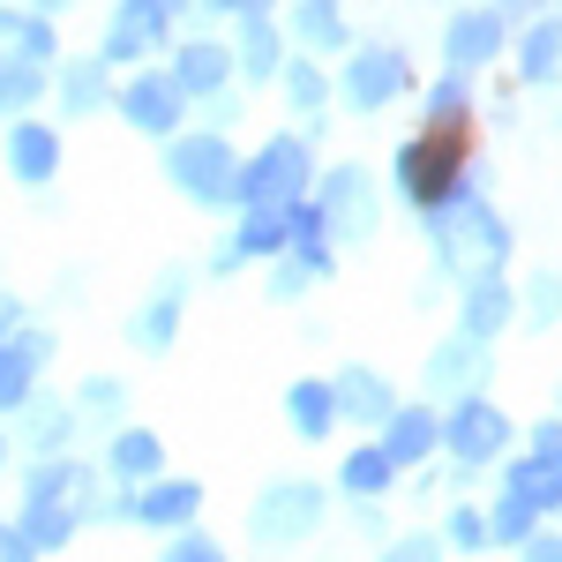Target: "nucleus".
I'll return each mask as SVG.
<instances>
[{
    "instance_id": "nucleus-1",
    "label": "nucleus",
    "mask_w": 562,
    "mask_h": 562,
    "mask_svg": "<svg viewBox=\"0 0 562 562\" xmlns=\"http://www.w3.org/2000/svg\"><path fill=\"white\" fill-rule=\"evenodd\" d=\"M487 180L473 188H458L442 211H428V248H435V270L442 278H458V285H473V278H503L510 270V225L487 211V195H480Z\"/></svg>"
},
{
    "instance_id": "nucleus-2",
    "label": "nucleus",
    "mask_w": 562,
    "mask_h": 562,
    "mask_svg": "<svg viewBox=\"0 0 562 562\" xmlns=\"http://www.w3.org/2000/svg\"><path fill=\"white\" fill-rule=\"evenodd\" d=\"M473 180H487V173L465 166V128H420L413 143H397V158H390V188H397V203L413 217L442 211Z\"/></svg>"
},
{
    "instance_id": "nucleus-3",
    "label": "nucleus",
    "mask_w": 562,
    "mask_h": 562,
    "mask_svg": "<svg viewBox=\"0 0 562 562\" xmlns=\"http://www.w3.org/2000/svg\"><path fill=\"white\" fill-rule=\"evenodd\" d=\"M158 173L195 211H240V150L225 128H180L173 143H158Z\"/></svg>"
},
{
    "instance_id": "nucleus-4",
    "label": "nucleus",
    "mask_w": 562,
    "mask_h": 562,
    "mask_svg": "<svg viewBox=\"0 0 562 562\" xmlns=\"http://www.w3.org/2000/svg\"><path fill=\"white\" fill-rule=\"evenodd\" d=\"M323 525H330V487L307 480V473L262 480L256 503H248V540H256L262 555H293V548H307Z\"/></svg>"
},
{
    "instance_id": "nucleus-5",
    "label": "nucleus",
    "mask_w": 562,
    "mask_h": 562,
    "mask_svg": "<svg viewBox=\"0 0 562 562\" xmlns=\"http://www.w3.org/2000/svg\"><path fill=\"white\" fill-rule=\"evenodd\" d=\"M15 503H60L83 525H113V480L83 450H53V458H23L15 465Z\"/></svg>"
},
{
    "instance_id": "nucleus-6",
    "label": "nucleus",
    "mask_w": 562,
    "mask_h": 562,
    "mask_svg": "<svg viewBox=\"0 0 562 562\" xmlns=\"http://www.w3.org/2000/svg\"><path fill=\"white\" fill-rule=\"evenodd\" d=\"M510 442H518V428H510V413H503L495 397H458V405H442V458H450L458 480L503 465Z\"/></svg>"
},
{
    "instance_id": "nucleus-7",
    "label": "nucleus",
    "mask_w": 562,
    "mask_h": 562,
    "mask_svg": "<svg viewBox=\"0 0 562 562\" xmlns=\"http://www.w3.org/2000/svg\"><path fill=\"white\" fill-rule=\"evenodd\" d=\"M113 113H121L135 135H150V143H173V135L188 128V113H195V98H188V83H180L166 60H143V68L121 76Z\"/></svg>"
},
{
    "instance_id": "nucleus-8",
    "label": "nucleus",
    "mask_w": 562,
    "mask_h": 562,
    "mask_svg": "<svg viewBox=\"0 0 562 562\" xmlns=\"http://www.w3.org/2000/svg\"><path fill=\"white\" fill-rule=\"evenodd\" d=\"M173 38H180L173 0H113V8H105V31H98V53L128 76V68H143V60L173 53Z\"/></svg>"
},
{
    "instance_id": "nucleus-9",
    "label": "nucleus",
    "mask_w": 562,
    "mask_h": 562,
    "mask_svg": "<svg viewBox=\"0 0 562 562\" xmlns=\"http://www.w3.org/2000/svg\"><path fill=\"white\" fill-rule=\"evenodd\" d=\"M315 195V150L307 135H270L256 158H240V211H262V203H301Z\"/></svg>"
},
{
    "instance_id": "nucleus-10",
    "label": "nucleus",
    "mask_w": 562,
    "mask_h": 562,
    "mask_svg": "<svg viewBox=\"0 0 562 562\" xmlns=\"http://www.w3.org/2000/svg\"><path fill=\"white\" fill-rule=\"evenodd\" d=\"M315 203H323V225H330L338 248H368V240L383 233V188H375L368 166H330V173H315Z\"/></svg>"
},
{
    "instance_id": "nucleus-11",
    "label": "nucleus",
    "mask_w": 562,
    "mask_h": 562,
    "mask_svg": "<svg viewBox=\"0 0 562 562\" xmlns=\"http://www.w3.org/2000/svg\"><path fill=\"white\" fill-rule=\"evenodd\" d=\"M188 293H195V270L188 262H166L158 278H150V293L128 307V352H143V360H166L180 338V323H188Z\"/></svg>"
},
{
    "instance_id": "nucleus-12",
    "label": "nucleus",
    "mask_w": 562,
    "mask_h": 562,
    "mask_svg": "<svg viewBox=\"0 0 562 562\" xmlns=\"http://www.w3.org/2000/svg\"><path fill=\"white\" fill-rule=\"evenodd\" d=\"M495 383V338H473V330H450L435 338V352L420 360V390L435 405H458V397H487Z\"/></svg>"
},
{
    "instance_id": "nucleus-13",
    "label": "nucleus",
    "mask_w": 562,
    "mask_h": 562,
    "mask_svg": "<svg viewBox=\"0 0 562 562\" xmlns=\"http://www.w3.org/2000/svg\"><path fill=\"white\" fill-rule=\"evenodd\" d=\"M338 98H346L352 113H383L397 98H413V60H405V45H352L346 53V76H338Z\"/></svg>"
},
{
    "instance_id": "nucleus-14",
    "label": "nucleus",
    "mask_w": 562,
    "mask_h": 562,
    "mask_svg": "<svg viewBox=\"0 0 562 562\" xmlns=\"http://www.w3.org/2000/svg\"><path fill=\"white\" fill-rule=\"evenodd\" d=\"M53 352H60V338H53V323H38V315H23V323L0 338V413H8V420L45 390Z\"/></svg>"
},
{
    "instance_id": "nucleus-15",
    "label": "nucleus",
    "mask_w": 562,
    "mask_h": 562,
    "mask_svg": "<svg viewBox=\"0 0 562 562\" xmlns=\"http://www.w3.org/2000/svg\"><path fill=\"white\" fill-rule=\"evenodd\" d=\"M113 76H121V68H113L98 45H90V53H76V60L60 53V68H53V121H98V113L121 98V83H113Z\"/></svg>"
},
{
    "instance_id": "nucleus-16",
    "label": "nucleus",
    "mask_w": 562,
    "mask_h": 562,
    "mask_svg": "<svg viewBox=\"0 0 562 562\" xmlns=\"http://www.w3.org/2000/svg\"><path fill=\"white\" fill-rule=\"evenodd\" d=\"M510 53V15L495 8V0H480V8H458L450 23H442V68H465L480 76L487 60H503Z\"/></svg>"
},
{
    "instance_id": "nucleus-17",
    "label": "nucleus",
    "mask_w": 562,
    "mask_h": 562,
    "mask_svg": "<svg viewBox=\"0 0 562 562\" xmlns=\"http://www.w3.org/2000/svg\"><path fill=\"white\" fill-rule=\"evenodd\" d=\"M0 158H8V180H23V188H53V180H60V121H45V113L8 121Z\"/></svg>"
},
{
    "instance_id": "nucleus-18",
    "label": "nucleus",
    "mask_w": 562,
    "mask_h": 562,
    "mask_svg": "<svg viewBox=\"0 0 562 562\" xmlns=\"http://www.w3.org/2000/svg\"><path fill=\"white\" fill-rule=\"evenodd\" d=\"M383 450L397 458V473L435 465V458H442V405H435V397H405L383 420Z\"/></svg>"
},
{
    "instance_id": "nucleus-19",
    "label": "nucleus",
    "mask_w": 562,
    "mask_h": 562,
    "mask_svg": "<svg viewBox=\"0 0 562 562\" xmlns=\"http://www.w3.org/2000/svg\"><path fill=\"white\" fill-rule=\"evenodd\" d=\"M8 428H15V442H23V458H53V450H76V442H83V413H76V397L38 390Z\"/></svg>"
},
{
    "instance_id": "nucleus-20",
    "label": "nucleus",
    "mask_w": 562,
    "mask_h": 562,
    "mask_svg": "<svg viewBox=\"0 0 562 562\" xmlns=\"http://www.w3.org/2000/svg\"><path fill=\"white\" fill-rule=\"evenodd\" d=\"M98 465H105L113 487H143V480L166 473V435L143 428V420H121V428L98 442Z\"/></svg>"
},
{
    "instance_id": "nucleus-21",
    "label": "nucleus",
    "mask_w": 562,
    "mask_h": 562,
    "mask_svg": "<svg viewBox=\"0 0 562 562\" xmlns=\"http://www.w3.org/2000/svg\"><path fill=\"white\" fill-rule=\"evenodd\" d=\"M166 68H173L180 83H188V98H211V90H233V83H240V68H233V38H217V31L173 38Z\"/></svg>"
},
{
    "instance_id": "nucleus-22",
    "label": "nucleus",
    "mask_w": 562,
    "mask_h": 562,
    "mask_svg": "<svg viewBox=\"0 0 562 562\" xmlns=\"http://www.w3.org/2000/svg\"><path fill=\"white\" fill-rule=\"evenodd\" d=\"M203 518V480H188V473H158V480H143L135 487V525L143 532H180V525H195Z\"/></svg>"
},
{
    "instance_id": "nucleus-23",
    "label": "nucleus",
    "mask_w": 562,
    "mask_h": 562,
    "mask_svg": "<svg viewBox=\"0 0 562 562\" xmlns=\"http://www.w3.org/2000/svg\"><path fill=\"white\" fill-rule=\"evenodd\" d=\"M330 390H338V413H346L352 428H375V435H383V420L405 405L397 383H390L383 368H368V360H346V368L330 375Z\"/></svg>"
},
{
    "instance_id": "nucleus-24",
    "label": "nucleus",
    "mask_w": 562,
    "mask_h": 562,
    "mask_svg": "<svg viewBox=\"0 0 562 562\" xmlns=\"http://www.w3.org/2000/svg\"><path fill=\"white\" fill-rule=\"evenodd\" d=\"M233 31V68H240V83L270 90L278 83V68H285V23L278 15H240V23H225Z\"/></svg>"
},
{
    "instance_id": "nucleus-25",
    "label": "nucleus",
    "mask_w": 562,
    "mask_h": 562,
    "mask_svg": "<svg viewBox=\"0 0 562 562\" xmlns=\"http://www.w3.org/2000/svg\"><path fill=\"white\" fill-rule=\"evenodd\" d=\"M262 270H270L262 293H270L278 307H293V301H307L323 278H338V248H330V240H315V248H285V256L262 262Z\"/></svg>"
},
{
    "instance_id": "nucleus-26",
    "label": "nucleus",
    "mask_w": 562,
    "mask_h": 562,
    "mask_svg": "<svg viewBox=\"0 0 562 562\" xmlns=\"http://www.w3.org/2000/svg\"><path fill=\"white\" fill-rule=\"evenodd\" d=\"M285 38H293V53H315V60H338V53H352V31H346V8L338 0H293L285 8Z\"/></svg>"
},
{
    "instance_id": "nucleus-27",
    "label": "nucleus",
    "mask_w": 562,
    "mask_h": 562,
    "mask_svg": "<svg viewBox=\"0 0 562 562\" xmlns=\"http://www.w3.org/2000/svg\"><path fill=\"white\" fill-rule=\"evenodd\" d=\"M510 53H518V83H532V90L562 83V0L525 23V38H510Z\"/></svg>"
},
{
    "instance_id": "nucleus-28",
    "label": "nucleus",
    "mask_w": 562,
    "mask_h": 562,
    "mask_svg": "<svg viewBox=\"0 0 562 562\" xmlns=\"http://www.w3.org/2000/svg\"><path fill=\"white\" fill-rule=\"evenodd\" d=\"M338 390H330V375H293L285 383V428L301 435V442H330L338 435Z\"/></svg>"
},
{
    "instance_id": "nucleus-29",
    "label": "nucleus",
    "mask_w": 562,
    "mask_h": 562,
    "mask_svg": "<svg viewBox=\"0 0 562 562\" xmlns=\"http://www.w3.org/2000/svg\"><path fill=\"white\" fill-rule=\"evenodd\" d=\"M510 323H518V285H510V278H473V285H458V330L503 338Z\"/></svg>"
},
{
    "instance_id": "nucleus-30",
    "label": "nucleus",
    "mask_w": 562,
    "mask_h": 562,
    "mask_svg": "<svg viewBox=\"0 0 562 562\" xmlns=\"http://www.w3.org/2000/svg\"><path fill=\"white\" fill-rule=\"evenodd\" d=\"M346 503H383L390 487H397V458L383 450V435L375 442H352L346 458H338V480H330Z\"/></svg>"
},
{
    "instance_id": "nucleus-31",
    "label": "nucleus",
    "mask_w": 562,
    "mask_h": 562,
    "mask_svg": "<svg viewBox=\"0 0 562 562\" xmlns=\"http://www.w3.org/2000/svg\"><path fill=\"white\" fill-rule=\"evenodd\" d=\"M0 45L23 53V60H38V68H60V31L31 0H0Z\"/></svg>"
},
{
    "instance_id": "nucleus-32",
    "label": "nucleus",
    "mask_w": 562,
    "mask_h": 562,
    "mask_svg": "<svg viewBox=\"0 0 562 562\" xmlns=\"http://www.w3.org/2000/svg\"><path fill=\"white\" fill-rule=\"evenodd\" d=\"M278 90H285V105L307 121V135L323 128V105L338 98V83L323 76V60L315 53H285V68H278Z\"/></svg>"
},
{
    "instance_id": "nucleus-33",
    "label": "nucleus",
    "mask_w": 562,
    "mask_h": 562,
    "mask_svg": "<svg viewBox=\"0 0 562 562\" xmlns=\"http://www.w3.org/2000/svg\"><path fill=\"white\" fill-rule=\"evenodd\" d=\"M45 98H53V68H38V60H23V53H8V45H0V121L38 113Z\"/></svg>"
},
{
    "instance_id": "nucleus-34",
    "label": "nucleus",
    "mask_w": 562,
    "mask_h": 562,
    "mask_svg": "<svg viewBox=\"0 0 562 562\" xmlns=\"http://www.w3.org/2000/svg\"><path fill=\"white\" fill-rule=\"evenodd\" d=\"M503 487H510V495H525L540 518H555V510H562V458H540V450L503 458Z\"/></svg>"
},
{
    "instance_id": "nucleus-35",
    "label": "nucleus",
    "mask_w": 562,
    "mask_h": 562,
    "mask_svg": "<svg viewBox=\"0 0 562 562\" xmlns=\"http://www.w3.org/2000/svg\"><path fill=\"white\" fill-rule=\"evenodd\" d=\"M233 233H240V248L248 262H278L293 248V203H262V211H233Z\"/></svg>"
},
{
    "instance_id": "nucleus-36",
    "label": "nucleus",
    "mask_w": 562,
    "mask_h": 562,
    "mask_svg": "<svg viewBox=\"0 0 562 562\" xmlns=\"http://www.w3.org/2000/svg\"><path fill=\"white\" fill-rule=\"evenodd\" d=\"M76 413H83V435L105 442V435L128 420V383H121V375H105V368L83 375V383H76Z\"/></svg>"
},
{
    "instance_id": "nucleus-37",
    "label": "nucleus",
    "mask_w": 562,
    "mask_h": 562,
    "mask_svg": "<svg viewBox=\"0 0 562 562\" xmlns=\"http://www.w3.org/2000/svg\"><path fill=\"white\" fill-rule=\"evenodd\" d=\"M8 518L31 532V548H38V555H60V548H76V532H83V518H76V510H60V503H15Z\"/></svg>"
},
{
    "instance_id": "nucleus-38",
    "label": "nucleus",
    "mask_w": 562,
    "mask_h": 562,
    "mask_svg": "<svg viewBox=\"0 0 562 562\" xmlns=\"http://www.w3.org/2000/svg\"><path fill=\"white\" fill-rule=\"evenodd\" d=\"M420 105H428V128H465L473 121V76L465 68H442Z\"/></svg>"
},
{
    "instance_id": "nucleus-39",
    "label": "nucleus",
    "mask_w": 562,
    "mask_h": 562,
    "mask_svg": "<svg viewBox=\"0 0 562 562\" xmlns=\"http://www.w3.org/2000/svg\"><path fill=\"white\" fill-rule=\"evenodd\" d=\"M487 525H495V548H510V555H518L525 540L540 532V510H532L525 495H510V487H503V495L487 503Z\"/></svg>"
},
{
    "instance_id": "nucleus-40",
    "label": "nucleus",
    "mask_w": 562,
    "mask_h": 562,
    "mask_svg": "<svg viewBox=\"0 0 562 562\" xmlns=\"http://www.w3.org/2000/svg\"><path fill=\"white\" fill-rule=\"evenodd\" d=\"M518 315H525V330H555L562 323V278L555 270H532V278H525Z\"/></svg>"
},
{
    "instance_id": "nucleus-41",
    "label": "nucleus",
    "mask_w": 562,
    "mask_h": 562,
    "mask_svg": "<svg viewBox=\"0 0 562 562\" xmlns=\"http://www.w3.org/2000/svg\"><path fill=\"white\" fill-rule=\"evenodd\" d=\"M435 532H442V548H450V555H480V548H495V525H487V510H473V503H458Z\"/></svg>"
},
{
    "instance_id": "nucleus-42",
    "label": "nucleus",
    "mask_w": 562,
    "mask_h": 562,
    "mask_svg": "<svg viewBox=\"0 0 562 562\" xmlns=\"http://www.w3.org/2000/svg\"><path fill=\"white\" fill-rule=\"evenodd\" d=\"M158 562H233V555H225V540H217V532L180 525V532H166V540H158Z\"/></svg>"
},
{
    "instance_id": "nucleus-43",
    "label": "nucleus",
    "mask_w": 562,
    "mask_h": 562,
    "mask_svg": "<svg viewBox=\"0 0 562 562\" xmlns=\"http://www.w3.org/2000/svg\"><path fill=\"white\" fill-rule=\"evenodd\" d=\"M383 562H442V532H428V525H420V532L390 540V548H383Z\"/></svg>"
},
{
    "instance_id": "nucleus-44",
    "label": "nucleus",
    "mask_w": 562,
    "mask_h": 562,
    "mask_svg": "<svg viewBox=\"0 0 562 562\" xmlns=\"http://www.w3.org/2000/svg\"><path fill=\"white\" fill-rule=\"evenodd\" d=\"M203 270H211V278H240V270H248V248H240V233H217L211 256H203Z\"/></svg>"
},
{
    "instance_id": "nucleus-45",
    "label": "nucleus",
    "mask_w": 562,
    "mask_h": 562,
    "mask_svg": "<svg viewBox=\"0 0 562 562\" xmlns=\"http://www.w3.org/2000/svg\"><path fill=\"white\" fill-rule=\"evenodd\" d=\"M195 121H203V128H225V135H233V121H240V98H233V90H211V98H195Z\"/></svg>"
},
{
    "instance_id": "nucleus-46",
    "label": "nucleus",
    "mask_w": 562,
    "mask_h": 562,
    "mask_svg": "<svg viewBox=\"0 0 562 562\" xmlns=\"http://www.w3.org/2000/svg\"><path fill=\"white\" fill-rule=\"evenodd\" d=\"M352 532H360V540H383V548H390V510H383V503H352Z\"/></svg>"
},
{
    "instance_id": "nucleus-47",
    "label": "nucleus",
    "mask_w": 562,
    "mask_h": 562,
    "mask_svg": "<svg viewBox=\"0 0 562 562\" xmlns=\"http://www.w3.org/2000/svg\"><path fill=\"white\" fill-rule=\"evenodd\" d=\"M0 562H45L38 548H31V532H23V525H15V518L0 525Z\"/></svg>"
},
{
    "instance_id": "nucleus-48",
    "label": "nucleus",
    "mask_w": 562,
    "mask_h": 562,
    "mask_svg": "<svg viewBox=\"0 0 562 562\" xmlns=\"http://www.w3.org/2000/svg\"><path fill=\"white\" fill-rule=\"evenodd\" d=\"M525 450H540V458H562V413H555V420H532V428H525Z\"/></svg>"
},
{
    "instance_id": "nucleus-49",
    "label": "nucleus",
    "mask_w": 562,
    "mask_h": 562,
    "mask_svg": "<svg viewBox=\"0 0 562 562\" xmlns=\"http://www.w3.org/2000/svg\"><path fill=\"white\" fill-rule=\"evenodd\" d=\"M518 562H562V532H548V525H540V532L518 548Z\"/></svg>"
},
{
    "instance_id": "nucleus-50",
    "label": "nucleus",
    "mask_w": 562,
    "mask_h": 562,
    "mask_svg": "<svg viewBox=\"0 0 562 562\" xmlns=\"http://www.w3.org/2000/svg\"><path fill=\"white\" fill-rule=\"evenodd\" d=\"M23 315H31V301H23V293H8V285H0V338H8V330H15V323H23Z\"/></svg>"
},
{
    "instance_id": "nucleus-51",
    "label": "nucleus",
    "mask_w": 562,
    "mask_h": 562,
    "mask_svg": "<svg viewBox=\"0 0 562 562\" xmlns=\"http://www.w3.org/2000/svg\"><path fill=\"white\" fill-rule=\"evenodd\" d=\"M495 8H503L510 23H532V15H540V8H555V0H495Z\"/></svg>"
},
{
    "instance_id": "nucleus-52",
    "label": "nucleus",
    "mask_w": 562,
    "mask_h": 562,
    "mask_svg": "<svg viewBox=\"0 0 562 562\" xmlns=\"http://www.w3.org/2000/svg\"><path fill=\"white\" fill-rule=\"evenodd\" d=\"M31 8H45V15H60V8H76V0H31Z\"/></svg>"
},
{
    "instance_id": "nucleus-53",
    "label": "nucleus",
    "mask_w": 562,
    "mask_h": 562,
    "mask_svg": "<svg viewBox=\"0 0 562 562\" xmlns=\"http://www.w3.org/2000/svg\"><path fill=\"white\" fill-rule=\"evenodd\" d=\"M555 413H562V383H555Z\"/></svg>"
},
{
    "instance_id": "nucleus-54",
    "label": "nucleus",
    "mask_w": 562,
    "mask_h": 562,
    "mask_svg": "<svg viewBox=\"0 0 562 562\" xmlns=\"http://www.w3.org/2000/svg\"><path fill=\"white\" fill-rule=\"evenodd\" d=\"M0 525H8V510H0Z\"/></svg>"
}]
</instances>
